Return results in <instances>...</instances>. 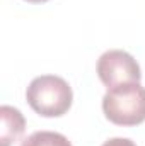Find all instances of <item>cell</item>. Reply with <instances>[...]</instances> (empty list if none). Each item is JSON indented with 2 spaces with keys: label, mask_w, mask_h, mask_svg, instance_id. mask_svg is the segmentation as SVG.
I'll return each mask as SVG.
<instances>
[{
  "label": "cell",
  "mask_w": 145,
  "mask_h": 146,
  "mask_svg": "<svg viewBox=\"0 0 145 146\" xmlns=\"http://www.w3.org/2000/svg\"><path fill=\"white\" fill-rule=\"evenodd\" d=\"M103 146H137V145L128 138H113V139H108Z\"/></svg>",
  "instance_id": "6"
},
{
  "label": "cell",
  "mask_w": 145,
  "mask_h": 146,
  "mask_svg": "<svg viewBox=\"0 0 145 146\" xmlns=\"http://www.w3.org/2000/svg\"><path fill=\"white\" fill-rule=\"evenodd\" d=\"M29 3H43V2H48V0H26Z\"/></svg>",
  "instance_id": "7"
},
{
  "label": "cell",
  "mask_w": 145,
  "mask_h": 146,
  "mask_svg": "<svg viewBox=\"0 0 145 146\" xmlns=\"http://www.w3.org/2000/svg\"><path fill=\"white\" fill-rule=\"evenodd\" d=\"M97 75L108 90L126 83H140L142 78L137 60L123 49H109L103 53L97 60Z\"/></svg>",
  "instance_id": "3"
},
{
  "label": "cell",
  "mask_w": 145,
  "mask_h": 146,
  "mask_svg": "<svg viewBox=\"0 0 145 146\" xmlns=\"http://www.w3.org/2000/svg\"><path fill=\"white\" fill-rule=\"evenodd\" d=\"M0 117H2L0 146H10L12 143L21 139V136L26 129V119L21 114V110L12 106H2Z\"/></svg>",
  "instance_id": "4"
},
{
  "label": "cell",
  "mask_w": 145,
  "mask_h": 146,
  "mask_svg": "<svg viewBox=\"0 0 145 146\" xmlns=\"http://www.w3.org/2000/svg\"><path fill=\"white\" fill-rule=\"evenodd\" d=\"M104 115L116 126H137L145 121V87L126 83L109 88L103 97Z\"/></svg>",
  "instance_id": "2"
},
{
  "label": "cell",
  "mask_w": 145,
  "mask_h": 146,
  "mask_svg": "<svg viewBox=\"0 0 145 146\" xmlns=\"http://www.w3.org/2000/svg\"><path fill=\"white\" fill-rule=\"evenodd\" d=\"M21 146H72V143L60 133L36 131L31 136H28Z\"/></svg>",
  "instance_id": "5"
},
{
  "label": "cell",
  "mask_w": 145,
  "mask_h": 146,
  "mask_svg": "<svg viewBox=\"0 0 145 146\" xmlns=\"http://www.w3.org/2000/svg\"><path fill=\"white\" fill-rule=\"evenodd\" d=\"M26 99L36 114L43 117H60L70 109L73 94L62 76L41 75L29 83Z\"/></svg>",
  "instance_id": "1"
}]
</instances>
